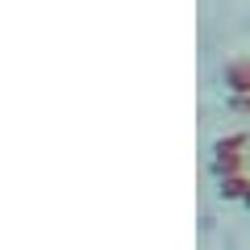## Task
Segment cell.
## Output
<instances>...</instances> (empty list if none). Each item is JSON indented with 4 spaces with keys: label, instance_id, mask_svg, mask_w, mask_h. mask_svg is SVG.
I'll return each instance as SVG.
<instances>
[{
    "label": "cell",
    "instance_id": "obj_1",
    "mask_svg": "<svg viewBox=\"0 0 250 250\" xmlns=\"http://www.w3.org/2000/svg\"><path fill=\"white\" fill-rule=\"evenodd\" d=\"M225 88L238 96V92H250V54H238V59L225 62Z\"/></svg>",
    "mask_w": 250,
    "mask_h": 250
},
{
    "label": "cell",
    "instance_id": "obj_6",
    "mask_svg": "<svg viewBox=\"0 0 250 250\" xmlns=\"http://www.w3.org/2000/svg\"><path fill=\"white\" fill-rule=\"evenodd\" d=\"M242 205H246V208H250V192H246V196H242Z\"/></svg>",
    "mask_w": 250,
    "mask_h": 250
},
{
    "label": "cell",
    "instance_id": "obj_3",
    "mask_svg": "<svg viewBox=\"0 0 250 250\" xmlns=\"http://www.w3.org/2000/svg\"><path fill=\"white\" fill-rule=\"evenodd\" d=\"M246 167V154H213V175H238V171Z\"/></svg>",
    "mask_w": 250,
    "mask_h": 250
},
{
    "label": "cell",
    "instance_id": "obj_5",
    "mask_svg": "<svg viewBox=\"0 0 250 250\" xmlns=\"http://www.w3.org/2000/svg\"><path fill=\"white\" fill-rule=\"evenodd\" d=\"M229 108L233 113H250V92H238V96L229 100Z\"/></svg>",
    "mask_w": 250,
    "mask_h": 250
},
{
    "label": "cell",
    "instance_id": "obj_2",
    "mask_svg": "<svg viewBox=\"0 0 250 250\" xmlns=\"http://www.w3.org/2000/svg\"><path fill=\"white\" fill-rule=\"evenodd\" d=\"M217 192H221V200H242L250 192V179L242 175V171H238V175H221V179H217Z\"/></svg>",
    "mask_w": 250,
    "mask_h": 250
},
{
    "label": "cell",
    "instance_id": "obj_4",
    "mask_svg": "<svg viewBox=\"0 0 250 250\" xmlns=\"http://www.w3.org/2000/svg\"><path fill=\"white\" fill-rule=\"evenodd\" d=\"M242 150H250V134H225L213 146V154H242Z\"/></svg>",
    "mask_w": 250,
    "mask_h": 250
},
{
    "label": "cell",
    "instance_id": "obj_7",
    "mask_svg": "<svg viewBox=\"0 0 250 250\" xmlns=\"http://www.w3.org/2000/svg\"><path fill=\"white\" fill-rule=\"evenodd\" d=\"M246 167H250V154H246Z\"/></svg>",
    "mask_w": 250,
    "mask_h": 250
}]
</instances>
